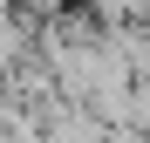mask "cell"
<instances>
[{
	"instance_id": "cell-1",
	"label": "cell",
	"mask_w": 150,
	"mask_h": 143,
	"mask_svg": "<svg viewBox=\"0 0 150 143\" xmlns=\"http://www.w3.org/2000/svg\"><path fill=\"white\" fill-rule=\"evenodd\" d=\"M116 130H130L137 143H150V82H130V109H123Z\"/></svg>"
}]
</instances>
